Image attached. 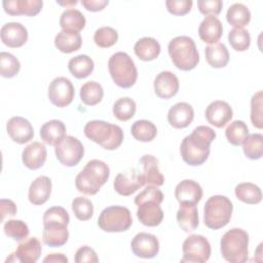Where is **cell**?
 <instances>
[{"label":"cell","instance_id":"6da1fadb","mask_svg":"<svg viewBox=\"0 0 263 263\" xmlns=\"http://www.w3.org/2000/svg\"><path fill=\"white\" fill-rule=\"evenodd\" d=\"M216 138V132L206 125L196 126L186 136L180 146V153L184 162L191 166L201 165L211 152V144Z\"/></svg>","mask_w":263,"mask_h":263},{"label":"cell","instance_id":"7a4b0ae2","mask_svg":"<svg viewBox=\"0 0 263 263\" xmlns=\"http://www.w3.org/2000/svg\"><path fill=\"white\" fill-rule=\"evenodd\" d=\"M42 241L48 247L59 248L64 246L69 238L68 224L70 216L63 206H51L43 214Z\"/></svg>","mask_w":263,"mask_h":263},{"label":"cell","instance_id":"3957f363","mask_svg":"<svg viewBox=\"0 0 263 263\" xmlns=\"http://www.w3.org/2000/svg\"><path fill=\"white\" fill-rule=\"evenodd\" d=\"M109 176L110 168L106 162L100 159H91L76 176V189L83 194L95 195L108 181Z\"/></svg>","mask_w":263,"mask_h":263},{"label":"cell","instance_id":"277c9868","mask_svg":"<svg viewBox=\"0 0 263 263\" xmlns=\"http://www.w3.org/2000/svg\"><path fill=\"white\" fill-rule=\"evenodd\" d=\"M87 139L99 144L106 150L117 149L123 141V130L119 125L104 120H91L84 126Z\"/></svg>","mask_w":263,"mask_h":263},{"label":"cell","instance_id":"5b68a950","mask_svg":"<svg viewBox=\"0 0 263 263\" xmlns=\"http://www.w3.org/2000/svg\"><path fill=\"white\" fill-rule=\"evenodd\" d=\"M222 257L230 263H243L249 259V234L241 228H231L220 240Z\"/></svg>","mask_w":263,"mask_h":263},{"label":"cell","instance_id":"8992f818","mask_svg":"<svg viewBox=\"0 0 263 263\" xmlns=\"http://www.w3.org/2000/svg\"><path fill=\"white\" fill-rule=\"evenodd\" d=\"M173 64L182 71L193 70L199 63V53L194 40L189 36H177L167 45Z\"/></svg>","mask_w":263,"mask_h":263},{"label":"cell","instance_id":"52a82bcc","mask_svg":"<svg viewBox=\"0 0 263 263\" xmlns=\"http://www.w3.org/2000/svg\"><path fill=\"white\" fill-rule=\"evenodd\" d=\"M233 205L231 200L224 195H213L204 203L203 223L214 230L225 227L232 216Z\"/></svg>","mask_w":263,"mask_h":263},{"label":"cell","instance_id":"ba28073f","mask_svg":"<svg viewBox=\"0 0 263 263\" xmlns=\"http://www.w3.org/2000/svg\"><path fill=\"white\" fill-rule=\"evenodd\" d=\"M108 70L114 83L121 88H129L137 81V67L126 52L113 53L108 61Z\"/></svg>","mask_w":263,"mask_h":263},{"label":"cell","instance_id":"9c48e42d","mask_svg":"<svg viewBox=\"0 0 263 263\" xmlns=\"http://www.w3.org/2000/svg\"><path fill=\"white\" fill-rule=\"evenodd\" d=\"M133 224L130 211L121 205L105 208L98 219L99 227L106 232H123Z\"/></svg>","mask_w":263,"mask_h":263},{"label":"cell","instance_id":"30bf717a","mask_svg":"<svg viewBox=\"0 0 263 263\" xmlns=\"http://www.w3.org/2000/svg\"><path fill=\"white\" fill-rule=\"evenodd\" d=\"M182 251L181 262L204 263L211 257V245L203 235L199 234L189 235L183 242Z\"/></svg>","mask_w":263,"mask_h":263},{"label":"cell","instance_id":"8fae6325","mask_svg":"<svg viewBox=\"0 0 263 263\" xmlns=\"http://www.w3.org/2000/svg\"><path fill=\"white\" fill-rule=\"evenodd\" d=\"M54 147L57 159L65 166L77 165L84 155L82 143L73 136H67Z\"/></svg>","mask_w":263,"mask_h":263},{"label":"cell","instance_id":"7c38bea8","mask_svg":"<svg viewBox=\"0 0 263 263\" xmlns=\"http://www.w3.org/2000/svg\"><path fill=\"white\" fill-rule=\"evenodd\" d=\"M47 96L52 105L64 108L70 105L75 96V89L70 79L66 77L54 78L48 86Z\"/></svg>","mask_w":263,"mask_h":263},{"label":"cell","instance_id":"4fadbf2b","mask_svg":"<svg viewBox=\"0 0 263 263\" xmlns=\"http://www.w3.org/2000/svg\"><path fill=\"white\" fill-rule=\"evenodd\" d=\"M145 185L143 175L136 168H128L119 173L113 182L115 191L123 196H128Z\"/></svg>","mask_w":263,"mask_h":263},{"label":"cell","instance_id":"5bb4252c","mask_svg":"<svg viewBox=\"0 0 263 263\" xmlns=\"http://www.w3.org/2000/svg\"><path fill=\"white\" fill-rule=\"evenodd\" d=\"M42 252L41 242L37 237H30L24 239L16 250L10 254L6 262H22V263H35L40 258Z\"/></svg>","mask_w":263,"mask_h":263},{"label":"cell","instance_id":"9a60e30c","mask_svg":"<svg viewBox=\"0 0 263 263\" xmlns=\"http://www.w3.org/2000/svg\"><path fill=\"white\" fill-rule=\"evenodd\" d=\"M130 248L135 256L143 259H151L159 252V241L151 233L140 232L132 239Z\"/></svg>","mask_w":263,"mask_h":263},{"label":"cell","instance_id":"2e32d148","mask_svg":"<svg viewBox=\"0 0 263 263\" xmlns=\"http://www.w3.org/2000/svg\"><path fill=\"white\" fill-rule=\"evenodd\" d=\"M204 115L210 124L221 128L232 119L233 111L227 102L217 100L209 104Z\"/></svg>","mask_w":263,"mask_h":263},{"label":"cell","instance_id":"e0dca14e","mask_svg":"<svg viewBox=\"0 0 263 263\" xmlns=\"http://www.w3.org/2000/svg\"><path fill=\"white\" fill-rule=\"evenodd\" d=\"M6 130L10 139L17 144L30 142L34 137V128L30 121L21 116L11 117L6 124Z\"/></svg>","mask_w":263,"mask_h":263},{"label":"cell","instance_id":"ac0fdd59","mask_svg":"<svg viewBox=\"0 0 263 263\" xmlns=\"http://www.w3.org/2000/svg\"><path fill=\"white\" fill-rule=\"evenodd\" d=\"M137 217L140 222L148 227L158 226L163 219V211L156 200H143L136 204Z\"/></svg>","mask_w":263,"mask_h":263},{"label":"cell","instance_id":"d6986e66","mask_svg":"<svg viewBox=\"0 0 263 263\" xmlns=\"http://www.w3.org/2000/svg\"><path fill=\"white\" fill-rule=\"evenodd\" d=\"M0 36L3 44L11 48H17L27 42L28 31L21 23L9 22L2 26Z\"/></svg>","mask_w":263,"mask_h":263},{"label":"cell","instance_id":"ffe728a7","mask_svg":"<svg viewBox=\"0 0 263 263\" xmlns=\"http://www.w3.org/2000/svg\"><path fill=\"white\" fill-rule=\"evenodd\" d=\"M153 87L158 98L167 100L177 95L180 83L176 74L171 71H161L155 77Z\"/></svg>","mask_w":263,"mask_h":263},{"label":"cell","instance_id":"44dd1931","mask_svg":"<svg viewBox=\"0 0 263 263\" xmlns=\"http://www.w3.org/2000/svg\"><path fill=\"white\" fill-rule=\"evenodd\" d=\"M4 11L10 15L33 16L40 12L42 0H4L2 2Z\"/></svg>","mask_w":263,"mask_h":263},{"label":"cell","instance_id":"7402d4cb","mask_svg":"<svg viewBox=\"0 0 263 263\" xmlns=\"http://www.w3.org/2000/svg\"><path fill=\"white\" fill-rule=\"evenodd\" d=\"M194 110L186 102H179L172 106L167 112V121L174 128H185L192 122Z\"/></svg>","mask_w":263,"mask_h":263},{"label":"cell","instance_id":"603a6c76","mask_svg":"<svg viewBox=\"0 0 263 263\" xmlns=\"http://www.w3.org/2000/svg\"><path fill=\"white\" fill-rule=\"evenodd\" d=\"M175 196L179 203L197 204L202 197V189L194 180L186 179L176 186Z\"/></svg>","mask_w":263,"mask_h":263},{"label":"cell","instance_id":"cb8c5ba5","mask_svg":"<svg viewBox=\"0 0 263 263\" xmlns=\"http://www.w3.org/2000/svg\"><path fill=\"white\" fill-rule=\"evenodd\" d=\"M47 156L45 146L40 142H32L25 147L22 153V160L29 170H38L43 166Z\"/></svg>","mask_w":263,"mask_h":263},{"label":"cell","instance_id":"d4e9b609","mask_svg":"<svg viewBox=\"0 0 263 263\" xmlns=\"http://www.w3.org/2000/svg\"><path fill=\"white\" fill-rule=\"evenodd\" d=\"M51 180L48 177H37L29 187V201L34 205H41L45 203L51 194Z\"/></svg>","mask_w":263,"mask_h":263},{"label":"cell","instance_id":"484cf974","mask_svg":"<svg viewBox=\"0 0 263 263\" xmlns=\"http://www.w3.org/2000/svg\"><path fill=\"white\" fill-rule=\"evenodd\" d=\"M140 163L143 166V178L145 185L147 186H162L164 183V177L160 173L158 167V160L150 154L143 155L140 158Z\"/></svg>","mask_w":263,"mask_h":263},{"label":"cell","instance_id":"4316f807","mask_svg":"<svg viewBox=\"0 0 263 263\" xmlns=\"http://www.w3.org/2000/svg\"><path fill=\"white\" fill-rule=\"evenodd\" d=\"M199 38L209 44L217 43L223 35V26L217 16H205L198 28Z\"/></svg>","mask_w":263,"mask_h":263},{"label":"cell","instance_id":"83f0119b","mask_svg":"<svg viewBox=\"0 0 263 263\" xmlns=\"http://www.w3.org/2000/svg\"><path fill=\"white\" fill-rule=\"evenodd\" d=\"M67 128L63 121L51 119L45 122L40 128V137L44 143L50 146H57L67 136Z\"/></svg>","mask_w":263,"mask_h":263},{"label":"cell","instance_id":"f1b7e54d","mask_svg":"<svg viewBox=\"0 0 263 263\" xmlns=\"http://www.w3.org/2000/svg\"><path fill=\"white\" fill-rule=\"evenodd\" d=\"M176 219L180 228L185 232H191L198 227V211L196 204L180 203Z\"/></svg>","mask_w":263,"mask_h":263},{"label":"cell","instance_id":"f546056e","mask_svg":"<svg viewBox=\"0 0 263 263\" xmlns=\"http://www.w3.org/2000/svg\"><path fill=\"white\" fill-rule=\"evenodd\" d=\"M160 50L161 47L159 42L152 37H143L139 39L134 46L136 55L145 62L155 60L159 55Z\"/></svg>","mask_w":263,"mask_h":263},{"label":"cell","instance_id":"4dcf8cb0","mask_svg":"<svg viewBox=\"0 0 263 263\" xmlns=\"http://www.w3.org/2000/svg\"><path fill=\"white\" fill-rule=\"evenodd\" d=\"M54 45L61 52L71 53L81 47L82 38L80 33L62 30L54 37Z\"/></svg>","mask_w":263,"mask_h":263},{"label":"cell","instance_id":"1f68e13d","mask_svg":"<svg viewBox=\"0 0 263 263\" xmlns=\"http://www.w3.org/2000/svg\"><path fill=\"white\" fill-rule=\"evenodd\" d=\"M86 24L83 13L76 8H68L64 10L60 17V26L62 30L79 33Z\"/></svg>","mask_w":263,"mask_h":263},{"label":"cell","instance_id":"d6a6232c","mask_svg":"<svg viewBox=\"0 0 263 263\" xmlns=\"http://www.w3.org/2000/svg\"><path fill=\"white\" fill-rule=\"evenodd\" d=\"M204 55L208 64L213 68H223L229 62V52L223 43L210 44L204 49Z\"/></svg>","mask_w":263,"mask_h":263},{"label":"cell","instance_id":"836d02e7","mask_svg":"<svg viewBox=\"0 0 263 263\" xmlns=\"http://www.w3.org/2000/svg\"><path fill=\"white\" fill-rule=\"evenodd\" d=\"M93 68V61L86 54H78L70 59L68 62V69L70 73L78 79L86 78L89 76L92 73Z\"/></svg>","mask_w":263,"mask_h":263},{"label":"cell","instance_id":"e575fe53","mask_svg":"<svg viewBox=\"0 0 263 263\" xmlns=\"http://www.w3.org/2000/svg\"><path fill=\"white\" fill-rule=\"evenodd\" d=\"M226 20L234 28H243L251 21V11L242 3H233L226 12Z\"/></svg>","mask_w":263,"mask_h":263},{"label":"cell","instance_id":"d590c367","mask_svg":"<svg viewBox=\"0 0 263 263\" xmlns=\"http://www.w3.org/2000/svg\"><path fill=\"white\" fill-rule=\"evenodd\" d=\"M234 192L237 199L248 204H257L262 200V191L260 187L251 182L238 184L235 187Z\"/></svg>","mask_w":263,"mask_h":263},{"label":"cell","instance_id":"8d00e7d4","mask_svg":"<svg viewBox=\"0 0 263 263\" xmlns=\"http://www.w3.org/2000/svg\"><path fill=\"white\" fill-rule=\"evenodd\" d=\"M103 97L104 89L97 81H87L80 87V100L84 105L95 106L102 101Z\"/></svg>","mask_w":263,"mask_h":263},{"label":"cell","instance_id":"74e56055","mask_svg":"<svg viewBox=\"0 0 263 263\" xmlns=\"http://www.w3.org/2000/svg\"><path fill=\"white\" fill-rule=\"evenodd\" d=\"M130 134L137 141L151 142L157 135V127L149 120L140 119L133 123Z\"/></svg>","mask_w":263,"mask_h":263},{"label":"cell","instance_id":"f35d334b","mask_svg":"<svg viewBox=\"0 0 263 263\" xmlns=\"http://www.w3.org/2000/svg\"><path fill=\"white\" fill-rule=\"evenodd\" d=\"M242 151L252 160L260 159L263 155V136L261 134L248 135L242 142Z\"/></svg>","mask_w":263,"mask_h":263},{"label":"cell","instance_id":"ab89813d","mask_svg":"<svg viewBox=\"0 0 263 263\" xmlns=\"http://www.w3.org/2000/svg\"><path fill=\"white\" fill-rule=\"evenodd\" d=\"M137 110L136 102L128 98H120L113 104V114L120 121H127L134 117Z\"/></svg>","mask_w":263,"mask_h":263},{"label":"cell","instance_id":"60d3db41","mask_svg":"<svg viewBox=\"0 0 263 263\" xmlns=\"http://www.w3.org/2000/svg\"><path fill=\"white\" fill-rule=\"evenodd\" d=\"M249 135V127L242 120L232 121L225 130L227 141L233 146H239Z\"/></svg>","mask_w":263,"mask_h":263},{"label":"cell","instance_id":"b9f144b4","mask_svg":"<svg viewBox=\"0 0 263 263\" xmlns=\"http://www.w3.org/2000/svg\"><path fill=\"white\" fill-rule=\"evenodd\" d=\"M228 42L236 51H245L250 47L251 36L243 28H234L228 33Z\"/></svg>","mask_w":263,"mask_h":263},{"label":"cell","instance_id":"7bdbcfd3","mask_svg":"<svg viewBox=\"0 0 263 263\" xmlns=\"http://www.w3.org/2000/svg\"><path fill=\"white\" fill-rule=\"evenodd\" d=\"M20 61L10 52L0 53V74L4 78H12L20 72Z\"/></svg>","mask_w":263,"mask_h":263},{"label":"cell","instance_id":"ee69618b","mask_svg":"<svg viewBox=\"0 0 263 263\" xmlns=\"http://www.w3.org/2000/svg\"><path fill=\"white\" fill-rule=\"evenodd\" d=\"M3 230H4V233L8 237H10L16 241H22V240L26 239L30 233L28 225L22 220L6 221L4 223Z\"/></svg>","mask_w":263,"mask_h":263},{"label":"cell","instance_id":"f6af8a7d","mask_svg":"<svg viewBox=\"0 0 263 263\" xmlns=\"http://www.w3.org/2000/svg\"><path fill=\"white\" fill-rule=\"evenodd\" d=\"M118 40V33L112 27H101L93 34L95 43L102 48L113 46Z\"/></svg>","mask_w":263,"mask_h":263},{"label":"cell","instance_id":"bcb514c9","mask_svg":"<svg viewBox=\"0 0 263 263\" xmlns=\"http://www.w3.org/2000/svg\"><path fill=\"white\" fill-rule=\"evenodd\" d=\"M72 211L78 220L87 221L93 215V204L90 199L77 196L72 201Z\"/></svg>","mask_w":263,"mask_h":263},{"label":"cell","instance_id":"7dc6e473","mask_svg":"<svg viewBox=\"0 0 263 263\" xmlns=\"http://www.w3.org/2000/svg\"><path fill=\"white\" fill-rule=\"evenodd\" d=\"M262 99H263L262 90L257 91L251 99V121L253 125L259 129L263 127Z\"/></svg>","mask_w":263,"mask_h":263},{"label":"cell","instance_id":"c3c4849f","mask_svg":"<svg viewBox=\"0 0 263 263\" xmlns=\"http://www.w3.org/2000/svg\"><path fill=\"white\" fill-rule=\"evenodd\" d=\"M191 0H166L165 6L170 13L174 15H184L192 8Z\"/></svg>","mask_w":263,"mask_h":263},{"label":"cell","instance_id":"681fc988","mask_svg":"<svg viewBox=\"0 0 263 263\" xmlns=\"http://www.w3.org/2000/svg\"><path fill=\"white\" fill-rule=\"evenodd\" d=\"M197 6L200 13L209 16L218 15L223 7V2L221 0H198Z\"/></svg>","mask_w":263,"mask_h":263},{"label":"cell","instance_id":"f907efd6","mask_svg":"<svg viewBox=\"0 0 263 263\" xmlns=\"http://www.w3.org/2000/svg\"><path fill=\"white\" fill-rule=\"evenodd\" d=\"M156 200L161 203L163 200V193L156 186H147L142 192L135 197V203H139L143 200Z\"/></svg>","mask_w":263,"mask_h":263},{"label":"cell","instance_id":"816d5d0a","mask_svg":"<svg viewBox=\"0 0 263 263\" xmlns=\"http://www.w3.org/2000/svg\"><path fill=\"white\" fill-rule=\"evenodd\" d=\"M74 260L76 263H84V262L97 263V262H99L97 253L95 252L93 249H91L88 246L80 247L75 253Z\"/></svg>","mask_w":263,"mask_h":263},{"label":"cell","instance_id":"f5cc1de1","mask_svg":"<svg viewBox=\"0 0 263 263\" xmlns=\"http://www.w3.org/2000/svg\"><path fill=\"white\" fill-rule=\"evenodd\" d=\"M1 206V220L4 221L6 216H14L16 214V205L11 199L2 198L0 200Z\"/></svg>","mask_w":263,"mask_h":263},{"label":"cell","instance_id":"db71d44e","mask_svg":"<svg viewBox=\"0 0 263 263\" xmlns=\"http://www.w3.org/2000/svg\"><path fill=\"white\" fill-rule=\"evenodd\" d=\"M108 3H109L108 0H82L81 1V4L84 6V8L89 11H101L108 5Z\"/></svg>","mask_w":263,"mask_h":263},{"label":"cell","instance_id":"11a10c76","mask_svg":"<svg viewBox=\"0 0 263 263\" xmlns=\"http://www.w3.org/2000/svg\"><path fill=\"white\" fill-rule=\"evenodd\" d=\"M44 263H67L68 262V258L64 255V254H49L47 255L44 259H43Z\"/></svg>","mask_w":263,"mask_h":263},{"label":"cell","instance_id":"9f6ffc18","mask_svg":"<svg viewBox=\"0 0 263 263\" xmlns=\"http://www.w3.org/2000/svg\"><path fill=\"white\" fill-rule=\"evenodd\" d=\"M57 3H59L60 5H76L78 2L75 0V1H68V2H60V1H57Z\"/></svg>","mask_w":263,"mask_h":263}]
</instances>
